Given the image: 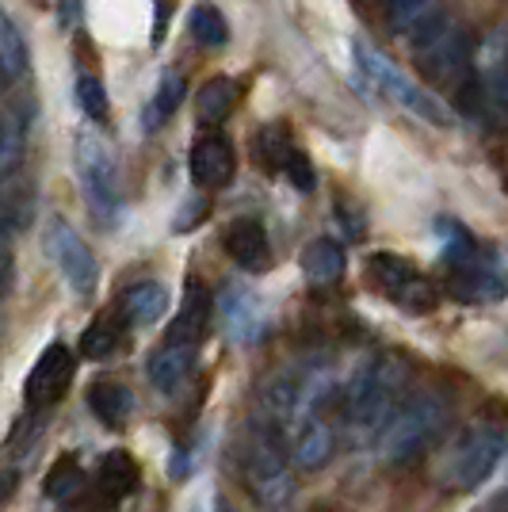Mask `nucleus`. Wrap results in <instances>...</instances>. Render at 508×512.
Listing matches in <instances>:
<instances>
[{"mask_svg":"<svg viewBox=\"0 0 508 512\" xmlns=\"http://www.w3.org/2000/svg\"><path fill=\"white\" fill-rule=\"evenodd\" d=\"M447 409L432 394H417L405 406H398L386 425L379 428V451L390 467H405L413 459H421L424 451L436 444V436L444 432Z\"/></svg>","mask_w":508,"mask_h":512,"instance_id":"obj_1","label":"nucleus"},{"mask_svg":"<svg viewBox=\"0 0 508 512\" xmlns=\"http://www.w3.org/2000/svg\"><path fill=\"white\" fill-rule=\"evenodd\" d=\"M352 54H356V69L363 73V81H367L371 88H379L390 104H398L402 111H409L413 119H421V123L451 127V111H447L444 100H440L436 92H424L421 85H413V81H409L386 54H379L375 46L363 43V39L352 43Z\"/></svg>","mask_w":508,"mask_h":512,"instance_id":"obj_2","label":"nucleus"},{"mask_svg":"<svg viewBox=\"0 0 508 512\" xmlns=\"http://www.w3.org/2000/svg\"><path fill=\"white\" fill-rule=\"evenodd\" d=\"M405 386V367L394 360H375L363 371H356V379L344 394V425L352 436H371L386 425L394 398Z\"/></svg>","mask_w":508,"mask_h":512,"instance_id":"obj_3","label":"nucleus"},{"mask_svg":"<svg viewBox=\"0 0 508 512\" xmlns=\"http://www.w3.org/2000/svg\"><path fill=\"white\" fill-rule=\"evenodd\" d=\"M417 62L421 69L436 81V85L451 88L459 96L478 92V81L470 77V62H474V43L459 23L436 20L424 27V35L417 39ZM482 96V92H478Z\"/></svg>","mask_w":508,"mask_h":512,"instance_id":"obj_4","label":"nucleus"},{"mask_svg":"<svg viewBox=\"0 0 508 512\" xmlns=\"http://www.w3.org/2000/svg\"><path fill=\"white\" fill-rule=\"evenodd\" d=\"M245 482L264 509H279L291 497V455L283 448V432L268 421H256L245 440Z\"/></svg>","mask_w":508,"mask_h":512,"instance_id":"obj_5","label":"nucleus"},{"mask_svg":"<svg viewBox=\"0 0 508 512\" xmlns=\"http://www.w3.org/2000/svg\"><path fill=\"white\" fill-rule=\"evenodd\" d=\"M505 459V432L493 425L466 428L463 436L451 444L444 463V482L455 490H478L497 463Z\"/></svg>","mask_w":508,"mask_h":512,"instance_id":"obj_6","label":"nucleus"},{"mask_svg":"<svg viewBox=\"0 0 508 512\" xmlns=\"http://www.w3.org/2000/svg\"><path fill=\"white\" fill-rule=\"evenodd\" d=\"M367 272H371V279H375V287H379L382 295L394 299L409 314H432L436 302H440V291L432 287V279L421 276L398 253H375L367 260Z\"/></svg>","mask_w":508,"mask_h":512,"instance_id":"obj_7","label":"nucleus"},{"mask_svg":"<svg viewBox=\"0 0 508 512\" xmlns=\"http://www.w3.org/2000/svg\"><path fill=\"white\" fill-rule=\"evenodd\" d=\"M77 172H81V188L96 214L115 218L119 211V161H115V150L92 130L77 134Z\"/></svg>","mask_w":508,"mask_h":512,"instance_id":"obj_8","label":"nucleus"},{"mask_svg":"<svg viewBox=\"0 0 508 512\" xmlns=\"http://www.w3.org/2000/svg\"><path fill=\"white\" fill-rule=\"evenodd\" d=\"M46 253L58 264V272L65 276V283L77 291V295H92L96 283H100V264L96 253L85 245V237L77 234L65 218H50L46 222Z\"/></svg>","mask_w":508,"mask_h":512,"instance_id":"obj_9","label":"nucleus"},{"mask_svg":"<svg viewBox=\"0 0 508 512\" xmlns=\"http://www.w3.org/2000/svg\"><path fill=\"white\" fill-rule=\"evenodd\" d=\"M69 383H73V356H69L65 344L54 341L39 352V360H35L27 383H23V398L31 409H46L62 398Z\"/></svg>","mask_w":508,"mask_h":512,"instance_id":"obj_10","label":"nucleus"},{"mask_svg":"<svg viewBox=\"0 0 508 512\" xmlns=\"http://www.w3.org/2000/svg\"><path fill=\"white\" fill-rule=\"evenodd\" d=\"M222 325H226V333H230L233 341L241 344H256L264 337V329H268V314H264V306L256 299L249 287H237L230 283L226 291H222Z\"/></svg>","mask_w":508,"mask_h":512,"instance_id":"obj_11","label":"nucleus"},{"mask_svg":"<svg viewBox=\"0 0 508 512\" xmlns=\"http://www.w3.org/2000/svg\"><path fill=\"white\" fill-rule=\"evenodd\" d=\"M291 428H295V432H291V459H295L302 470H321L333 459L337 428L329 425L321 413L302 417V421H295Z\"/></svg>","mask_w":508,"mask_h":512,"instance_id":"obj_12","label":"nucleus"},{"mask_svg":"<svg viewBox=\"0 0 508 512\" xmlns=\"http://www.w3.org/2000/svg\"><path fill=\"white\" fill-rule=\"evenodd\" d=\"M222 245H226V256L245 272H264L272 264V245H268V234H264V226L256 218L230 222L226 234H222Z\"/></svg>","mask_w":508,"mask_h":512,"instance_id":"obj_13","label":"nucleus"},{"mask_svg":"<svg viewBox=\"0 0 508 512\" xmlns=\"http://www.w3.org/2000/svg\"><path fill=\"white\" fill-rule=\"evenodd\" d=\"M237 169V157L233 146L222 134H207L191 146V180L203 184V188H226Z\"/></svg>","mask_w":508,"mask_h":512,"instance_id":"obj_14","label":"nucleus"},{"mask_svg":"<svg viewBox=\"0 0 508 512\" xmlns=\"http://www.w3.org/2000/svg\"><path fill=\"white\" fill-rule=\"evenodd\" d=\"M207 321H211V295H207L203 283H188L180 310H176V321L169 325V344L199 348L203 337H207Z\"/></svg>","mask_w":508,"mask_h":512,"instance_id":"obj_15","label":"nucleus"},{"mask_svg":"<svg viewBox=\"0 0 508 512\" xmlns=\"http://www.w3.org/2000/svg\"><path fill=\"white\" fill-rule=\"evenodd\" d=\"M195 356H199V348H184V344H161L153 356H149V379L153 386L161 390V394H176L180 386L188 383L191 367H195Z\"/></svg>","mask_w":508,"mask_h":512,"instance_id":"obj_16","label":"nucleus"},{"mask_svg":"<svg viewBox=\"0 0 508 512\" xmlns=\"http://www.w3.org/2000/svg\"><path fill=\"white\" fill-rule=\"evenodd\" d=\"M447 291L463 302H497L505 295V279L497 268H486L482 260H474L466 268H451Z\"/></svg>","mask_w":508,"mask_h":512,"instance_id":"obj_17","label":"nucleus"},{"mask_svg":"<svg viewBox=\"0 0 508 512\" xmlns=\"http://www.w3.org/2000/svg\"><path fill=\"white\" fill-rule=\"evenodd\" d=\"M142 486V470L134 463V455L127 451H107L104 459H100V470H96V490L104 501H123L130 493Z\"/></svg>","mask_w":508,"mask_h":512,"instance_id":"obj_18","label":"nucleus"},{"mask_svg":"<svg viewBox=\"0 0 508 512\" xmlns=\"http://www.w3.org/2000/svg\"><path fill=\"white\" fill-rule=\"evenodd\" d=\"M165 310H169V291H165L161 283H153V279L130 283L127 291H123V302H119L123 321H127V325H138V329L153 325Z\"/></svg>","mask_w":508,"mask_h":512,"instance_id":"obj_19","label":"nucleus"},{"mask_svg":"<svg viewBox=\"0 0 508 512\" xmlns=\"http://www.w3.org/2000/svg\"><path fill=\"white\" fill-rule=\"evenodd\" d=\"M344 268H348V256H344V245L333 241V237H314L306 245V253H302V272H306V279L314 287H333V283H340Z\"/></svg>","mask_w":508,"mask_h":512,"instance_id":"obj_20","label":"nucleus"},{"mask_svg":"<svg viewBox=\"0 0 508 512\" xmlns=\"http://www.w3.org/2000/svg\"><path fill=\"white\" fill-rule=\"evenodd\" d=\"M88 409H92L107 428H123L130 421V413H134V394H130L123 383L100 379V383L88 386Z\"/></svg>","mask_w":508,"mask_h":512,"instance_id":"obj_21","label":"nucleus"},{"mask_svg":"<svg viewBox=\"0 0 508 512\" xmlns=\"http://www.w3.org/2000/svg\"><path fill=\"white\" fill-rule=\"evenodd\" d=\"M123 337H127L123 314H119V310H115V314H100V318L85 329V337H81V356H85V360H111V356L123 348Z\"/></svg>","mask_w":508,"mask_h":512,"instance_id":"obj_22","label":"nucleus"},{"mask_svg":"<svg viewBox=\"0 0 508 512\" xmlns=\"http://www.w3.org/2000/svg\"><path fill=\"white\" fill-rule=\"evenodd\" d=\"M436 234H440V256L447 268H466L474 260H482V245L478 237L466 230L455 218H436Z\"/></svg>","mask_w":508,"mask_h":512,"instance_id":"obj_23","label":"nucleus"},{"mask_svg":"<svg viewBox=\"0 0 508 512\" xmlns=\"http://www.w3.org/2000/svg\"><path fill=\"white\" fill-rule=\"evenodd\" d=\"M180 104H184V77H180L176 69H165V73H161V81H157L153 100H149V107L142 111V127L146 130L165 127L172 115H176V107Z\"/></svg>","mask_w":508,"mask_h":512,"instance_id":"obj_24","label":"nucleus"},{"mask_svg":"<svg viewBox=\"0 0 508 512\" xmlns=\"http://www.w3.org/2000/svg\"><path fill=\"white\" fill-rule=\"evenodd\" d=\"M291 150H295V142H291V134H287L283 123H264V127L253 134V153L260 169L283 172V161H287Z\"/></svg>","mask_w":508,"mask_h":512,"instance_id":"obj_25","label":"nucleus"},{"mask_svg":"<svg viewBox=\"0 0 508 512\" xmlns=\"http://www.w3.org/2000/svg\"><path fill=\"white\" fill-rule=\"evenodd\" d=\"M237 96H241V85L233 77H211L207 85L199 88V115L207 123H222L233 111V104H237Z\"/></svg>","mask_w":508,"mask_h":512,"instance_id":"obj_26","label":"nucleus"},{"mask_svg":"<svg viewBox=\"0 0 508 512\" xmlns=\"http://www.w3.org/2000/svg\"><path fill=\"white\" fill-rule=\"evenodd\" d=\"M81 486H85V470H81V463H77L73 455H62L43 482V490L50 501H73V497L81 493Z\"/></svg>","mask_w":508,"mask_h":512,"instance_id":"obj_27","label":"nucleus"},{"mask_svg":"<svg viewBox=\"0 0 508 512\" xmlns=\"http://www.w3.org/2000/svg\"><path fill=\"white\" fill-rule=\"evenodd\" d=\"M188 23L199 46H226V39H230V23H226V16L214 4H195Z\"/></svg>","mask_w":508,"mask_h":512,"instance_id":"obj_28","label":"nucleus"},{"mask_svg":"<svg viewBox=\"0 0 508 512\" xmlns=\"http://www.w3.org/2000/svg\"><path fill=\"white\" fill-rule=\"evenodd\" d=\"M23 146H27V123L16 115L0 119V176H12L23 161Z\"/></svg>","mask_w":508,"mask_h":512,"instance_id":"obj_29","label":"nucleus"},{"mask_svg":"<svg viewBox=\"0 0 508 512\" xmlns=\"http://www.w3.org/2000/svg\"><path fill=\"white\" fill-rule=\"evenodd\" d=\"M27 203H31V199H23V188H20V180H16V172H12V176H0V241L27 218Z\"/></svg>","mask_w":508,"mask_h":512,"instance_id":"obj_30","label":"nucleus"},{"mask_svg":"<svg viewBox=\"0 0 508 512\" xmlns=\"http://www.w3.org/2000/svg\"><path fill=\"white\" fill-rule=\"evenodd\" d=\"M0 65L8 77H20L27 69V46H23L20 27L12 23V16L0 8Z\"/></svg>","mask_w":508,"mask_h":512,"instance_id":"obj_31","label":"nucleus"},{"mask_svg":"<svg viewBox=\"0 0 508 512\" xmlns=\"http://www.w3.org/2000/svg\"><path fill=\"white\" fill-rule=\"evenodd\" d=\"M77 107H81V115L92 119V123H104L107 119V92L100 85V77H92V73H81L77 77Z\"/></svg>","mask_w":508,"mask_h":512,"instance_id":"obj_32","label":"nucleus"},{"mask_svg":"<svg viewBox=\"0 0 508 512\" xmlns=\"http://www.w3.org/2000/svg\"><path fill=\"white\" fill-rule=\"evenodd\" d=\"M283 176L295 184L298 192H314V184H318V172H314V161L306 157V150H291L287 153V161H283Z\"/></svg>","mask_w":508,"mask_h":512,"instance_id":"obj_33","label":"nucleus"},{"mask_svg":"<svg viewBox=\"0 0 508 512\" xmlns=\"http://www.w3.org/2000/svg\"><path fill=\"white\" fill-rule=\"evenodd\" d=\"M432 0H386V8H390V16L394 20H413V16H421L424 8H428Z\"/></svg>","mask_w":508,"mask_h":512,"instance_id":"obj_34","label":"nucleus"},{"mask_svg":"<svg viewBox=\"0 0 508 512\" xmlns=\"http://www.w3.org/2000/svg\"><path fill=\"white\" fill-rule=\"evenodd\" d=\"M58 8H62V20L73 23L81 16V0H58Z\"/></svg>","mask_w":508,"mask_h":512,"instance_id":"obj_35","label":"nucleus"},{"mask_svg":"<svg viewBox=\"0 0 508 512\" xmlns=\"http://www.w3.org/2000/svg\"><path fill=\"white\" fill-rule=\"evenodd\" d=\"M8 493H12V474H4V478H0V501H4Z\"/></svg>","mask_w":508,"mask_h":512,"instance_id":"obj_36","label":"nucleus"},{"mask_svg":"<svg viewBox=\"0 0 508 512\" xmlns=\"http://www.w3.org/2000/svg\"><path fill=\"white\" fill-rule=\"evenodd\" d=\"M8 81H12V77H8V73H4V65H0V88L8 85Z\"/></svg>","mask_w":508,"mask_h":512,"instance_id":"obj_37","label":"nucleus"},{"mask_svg":"<svg viewBox=\"0 0 508 512\" xmlns=\"http://www.w3.org/2000/svg\"><path fill=\"white\" fill-rule=\"evenodd\" d=\"M218 512H230V509H226V505H218Z\"/></svg>","mask_w":508,"mask_h":512,"instance_id":"obj_38","label":"nucleus"}]
</instances>
